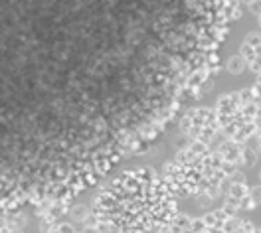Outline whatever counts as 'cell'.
<instances>
[{
    "mask_svg": "<svg viewBox=\"0 0 261 233\" xmlns=\"http://www.w3.org/2000/svg\"><path fill=\"white\" fill-rule=\"evenodd\" d=\"M48 233H75V231H73V227H69L65 223H60V225H51L48 229Z\"/></svg>",
    "mask_w": 261,
    "mask_h": 233,
    "instance_id": "cell-4",
    "label": "cell"
},
{
    "mask_svg": "<svg viewBox=\"0 0 261 233\" xmlns=\"http://www.w3.org/2000/svg\"><path fill=\"white\" fill-rule=\"evenodd\" d=\"M259 18H261V16H259Z\"/></svg>",
    "mask_w": 261,
    "mask_h": 233,
    "instance_id": "cell-6",
    "label": "cell"
},
{
    "mask_svg": "<svg viewBox=\"0 0 261 233\" xmlns=\"http://www.w3.org/2000/svg\"><path fill=\"white\" fill-rule=\"evenodd\" d=\"M152 180L145 172H129L117 178L101 194V217L127 233L148 229L164 214V194Z\"/></svg>",
    "mask_w": 261,
    "mask_h": 233,
    "instance_id": "cell-1",
    "label": "cell"
},
{
    "mask_svg": "<svg viewBox=\"0 0 261 233\" xmlns=\"http://www.w3.org/2000/svg\"><path fill=\"white\" fill-rule=\"evenodd\" d=\"M244 51H247V60L253 67H261V40L257 36H249V40H245Z\"/></svg>",
    "mask_w": 261,
    "mask_h": 233,
    "instance_id": "cell-2",
    "label": "cell"
},
{
    "mask_svg": "<svg viewBox=\"0 0 261 233\" xmlns=\"http://www.w3.org/2000/svg\"><path fill=\"white\" fill-rule=\"evenodd\" d=\"M0 233H16V229L10 225V221L6 219V216H0Z\"/></svg>",
    "mask_w": 261,
    "mask_h": 233,
    "instance_id": "cell-3",
    "label": "cell"
},
{
    "mask_svg": "<svg viewBox=\"0 0 261 233\" xmlns=\"http://www.w3.org/2000/svg\"><path fill=\"white\" fill-rule=\"evenodd\" d=\"M240 4H247V6H253V4H257L259 0H238Z\"/></svg>",
    "mask_w": 261,
    "mask_h": 233,
    "instance_id": "cell-5",
    "label": "cell"
}]
</instances>
